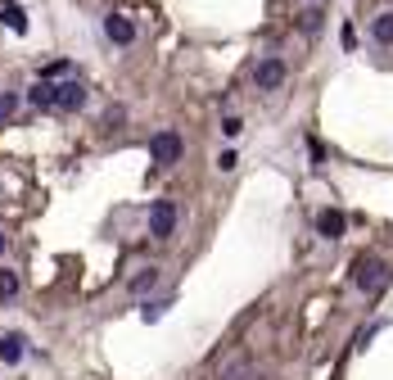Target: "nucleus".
Masks as SVG:
<instances>
[{
  "mask_svg": "<svg viewBox=\"0 0 393 380\" xmlns=\"http://www.w3.org/2000/svg\"><path fill=\"white\" fill-rule=\"evenodd\" d=\"M339 41H343V50H353V45H358V32H353V23H343V32H339Z\"/></svg>",
  "mask_w": 393,
  "mask_h": 380,
  "instance_id": "6ab92c4d",
  "label": "nucleus"
},
{
  "mask_svg": "<svg viewBox=\"0 0 393 380\" xmlns=\"http://www.w3.org/2000/svg\"><path fill=\"white\" fill-rule=\"evenodd\" d=\"M280 82H285V64H280L276 55H267L262 64L253 68V87H258V91H276Z\"/></svg>",
  "mask_w": 393,
  "mask_h": 380,
  "instance_id": "20e7f679",
  "label": "nucleus"
},
{
  "mask_svg": "<svg viewBox=\"0 0 393 380\" xmlns=\"http://www.w3.org/2000/svg\"><path fill=\"white\" fill-rule=\"evenodd\" d=\"M172 231H177V204H172V200H154L150 204V236L167 240Z\"/></svg>",
  "mask_w": 393,
  "mask_h": 380,
  "instance_id": "f03ea898",
  "label": "nucleus"
},
{
  "mask_svg": "<svg viewBox=\"0 0 393 380\" xmlns=\"http://www.w3.org/2000/svg\"><path fill=\"white\" fill-rule=\"evenodd\" d=\"M258 371H253V362H236V367H231V371H226V380H253Z\"/></svg>",
  "mask_w": 393,
  "mask_h": 380,
  "instance_id": "dca6fc26",
  "label": "nucleus"
},
{
  "mask_svg": "<svg viewBox=\"0 0 393 380\" xmlns=\"http://www.w3.org/2000/svg\"><path fill=\"white\" fill-rule=\"evenodd\" d=\"M240 131H244V122H240V118H222V136H231V141H236Z\"/></svg>",
  "mask_w": 393,
  "mask_h": 380,
  "instance_id": "a211bd4d",
  "label": "nucleus"
},
{
  "mask_svg": "<svg viewBox=\"0 0 393 380\" xmlns=\"http://www.w3.org/2000/svg\"><path fill=\"white\" fill-rule=\"evenodd\" d=\"M181 154H186V141L177 136V131H154V141H150V158L158 168H172V163H181Z\"/></svg>",
  "mask_w": 393,
  "mask_h": 380,
  "instance_id": "f257e3e1",
  "label": "nucleus"
},
{
  "mask_svg": "<svg viewBox=\"0 0 393 380\" xmlns=\"http://www.w3.org/2000/svg\"><path fill=\"white\" fill-rule=\"evenodd\" d=\"M371 36L380 45H393V14H375V23H371Z\"/></svg>",
  "mask_w": 393,
  "mask_h": 380,
  "instance_id": "9b49d317",
  "label": "nucleus"
},
{
  "mask_svg": "<svg viewBox=\"0 0 393 380\" xmlns=\"http://www.w3.org/2000/svg\"><path fill=\"white\" fill-rule=\"evenodd\" d=\"M14 109H18V95H14V91H5V95H0V122L14 118Z\"/></svg>",
  "mask_w": 393,
  "mask_h": 380,
  "instance_id": "4468645a",
  "label": "nucleus"
},
{
  "mask_svg": "<svg viewBox=\"0 0 393 380\" xmlns=\"http://www.w3.org/2000/svg\"><path fill=\"white\" fill-rule=\"evenodd\" d=\"M104 36H109L114 45H131V41H136V23L122 18V14H109V18H104Z\"/></svg>",
  "mask_w": 393,
  "mask_h": 380,
  "instance_id": "0eeeda50",
  "label": "nucleus"
},
{
  "mask_svg": "<svg viewBox=\"0 0 393 380\" xmlns=\"http://www.w3.org/2000/svg\"><path fill=\"white\" fill-rule=\"evenodd\" d=\"M380 281H384V259H375V254L358 259V267H353V286L371 294V290H380Z\"/></svg>",
  "mask_w": 393,
  "mask_h": 380,
  "instance_id": "7ed1b4c3",
  "label": "nucleus"
},
{
  "mask_svg": "<svg viewBox=\"0 0 393 380\" xmlns=\"http://www.w3.org/2000/svg\"><path fill=\"white\" fill-rule=\"evenodd\" d=\"M23 353H28V335L23 330H5L0 335V362L14 367V362H23Z\"/></svg>",
  "mask_w": 393,
  "mask_h": 380,
  "instance_id": "423d86ee",
  "label": "nucleus"
},
{
  "mask_svg": "<svg viewBox=\"0 0 393 380\" xmlns=\"http://www.w3.org/2000/svg\"><path fill=\"white\" fill-rule=\"evenodd\" d=\"M0 23H5L9 32H28V14H23V5H14V0H9V5H0Z\"/></svg>",
  "mask_w": 393,
  "mask_h": 380,
  "instance_id": "1a4fd4ad",
  "label": "nucleus"
},
{
  "mask_svg": "<svg viewBox=\"0 0 393 380\" xmlns=\"http://www.w3.org/2000/svg\"><path fill=\"white\" fill-rule=\"evenodd\" d=\"M0 259H5V231H0Z\"/></svg>",
  "mask_w": 393,
  "mask_h": 380,
  "instance_id": "412c9836",
  "label": "nucleus"
},
{
  "mask_svg": "<svg viewBox=\"0 0 393 380\" xmlns=\"http://www.w3.org/2000/svg\"><path fill=\"white\" fill-rule=\"evenodd\" d=\"M18 299V276L9 267H0V303H14Z\"/></svg>",
  "mask_w": 393,
  "mask_h": 380,
  "instance_id": "f8f14e48",
  "label": "nucleus"
},
{
  "mask_svg": "<svg viewBox=\"0 0 393 380\" xmlns=\"http://www.w3.org/2000/svg\"><path fill=\"white\" fill-rule=\"evenodd\" d=\"M28 104L32 109H55V82H36L28 91Z\"/></svg>",
  "mask_w": 393,
  "mask_h": 380,
  "instance_id": "9d476101",
  "label": "nucleus"
},
{
  "mask_svg": "<svg viewBox=\"0 0 393 380\" xmlns=\"http://www.w3.org/2000/svg\"><path fill=\"white\" fill-rule=\"evenodd\" d=\"M240 163V158H236V150H226L222 158H217V168H222V173H231V168H236Z\"/></svg>",
  "mask_w": 393,
  "mask_h": 380,
  "instance_id": "aec40b11",
  "label": "nucleus"
},
{
  "mask_svg": "<svg viewBox=\"0 0 393 380\" xmlns=\"http://www.w3.org/2000/svg\"><path fill=\"white\" fill-rule=\"evenodd\" d=\"M163 308H167V303L154 299V303H145V308H140V317H145V322H158V317H163Z\"/></svg>",
  "mask_w": 393,
  "mask_h": 380,
  "instance_id": "f3484780",
  "label": "nucleus"
},
{
  "mask_svg": "<svg viewBox=\"0 0 393 380\" xmlns=\"http://www.w3.org/2000/svg\"><path fill=\"white\" fill-rule=\"evenodd\" d=\"M343 227H348V222H343L339 208H321V213H316V231H321L326 240H339V236H343Z\"/></svg>",
  "mask_w": 393,
  "mask_h": 380,
  "instance_id": "6e6552de",
  "label": "nucleus"
},
{
  "mask_svg": "<svg viewBox=\"0 0 393 380\" xmlns=\"http://www.w3.org/2000/svg\"><path fill=\"white\" fill-rule=\"evenodd\" d=\"M158 286V267H145V272L131 281V294H145V290H154Z\"/></svg>",
  "mask_w": 393,
  "mask_h": 380,
  "instance_id": "ddd939ff",
  "label": "nucleus"
},
{
  "mask_svg": "<svg viewBox=\"0 0 393 380\" xmlns=\"http://www.w3.org/2000/svg\"><path fill=\"white\" fill-rule=\"evenodd\" d=\"M82 104H86V87H82V82H59V87H55V109L77 114Z\"/></svg>",
  "mask_w": 393,
  "mask_h": 380,
  "instance_id": "39448f33",
  "label": "nucleus"
},
{
  "mask_svg": "<svg viewBox=\"0 0 393 380\" xmlns=\"http://www.w3.org/2000/svg\"><path fill=\"white\" fill-rule=\"evenodd\" d=\"M64 72H72V64H68V59H59V64H45V68H41V82H50V77H64Z\"/></svg>",
  "mask_w": 393,
  "mask_h": 380,
  "instance_id": "2eb2a0df",
  "label": "nucleus"
}]
</instances>
